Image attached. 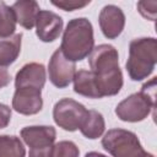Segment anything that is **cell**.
I'll return each mask as SVG.
<instances>
[{
    "mask_svg": "<svg viewBox=\"0 0 157 157\" xmlns=\"http://www.w3.org/2000/svg\"><path fill=\"white\" fill-rule=\"evenodd\" d=\"M91 71L94 74L101 97L115 96L123 87L118 50L109 44H101L88 55Z\"/></svg>",
    "mask_w": 157,
    "mask_h": 157,
    "instance_id": "6da1fadb",
    "label": "cell"
},
{
    "mask_svg": "<svg viewBox=\"0 0 157 157\" xmlns=\"http://www.w3.org/2000/svg\"><path fill=\"white\" fill-rule=\"evenodd\" d=\"M45 83V67L38 63H29L22 66L15 77L16 88H43Z\"/></svg>",
    "mask_w": 157,
    "mask_h": 157,
    "instance_id": "8fae6325",
    "label": "cell"
},
{
    "mask_svg": "<svg viewBox=\"0 0 157 157\" xmlns=\"http://www.w3.org/2000/svg\"><path fill=\"white\" fill-rule=\"evenodd\" d=\"M102 146L113 157H155L141 146L137 136L124 129H112L102 139Z\"/></svg>",
    "mask_w": 157,
    "mask_h": 157,
    "instance_id": "5b68a950",
    "label": "cell"
},
{
    "mask_svg": "<svg viewBox=\"0 0 157 157\" xmlns=\"http://www.w3.org/2000/svg\"><path fill=\"white\" fill-rule=\"evenodd\" d=\"M10 80H11V77H10V74L7 72V70L0 66V88L7 86L10 83Z\"/></svg>",
    "mask_w": 157,
    "mask_h": 157,
    "instance_id": "cb8c5ba5",
    "label": "cell"
},
{
    "mask_svg": "<svg viewBox=\"0 0 157 157\" xmlns=\"http://www.w3.org/2000/svg\"><path fill=\"white\" fill-rule=\"evenodd\" d=\"M78 148L71 141H60L52 146L49 157H78Z\"/></svg>",
    "mask_w": 157,
    "mask_h": 157,
    "instance_id": "d6986e66",
    "label": "cell"
},
{
    "mask_svg": "<svg viewBox=\"0 0 157 157\" xmlns=\"http://www.w3.org/2000/svg\"><path fill=\"white\" fill-rule=\"evenodd\" d=\"M87 109L78 102L71 98H63L55 103L53 109V118L56 125L66 131H75L80 129L86 115Z\"/></svg>",
    "mask_w": 157,
    "mask_h": 157,
    "instance_id": "8992f818",
    "label": "cell"
},
{
    "mask_svg": "<svg viewBox=\"0 0 157 157\" xmlns=\"http://www.w3.org/2000/svg\"><path fill=\"white\" fill-rule=\"evenodd\" d=\"M155 83L156 77L145 83L139 93H134L121 101L117 108L115 114L124 121L136 123L141 121L150 114L151 109H155Z\"/></svg>",
    "mask_w": 157,
    "mask_h": 157,
    "instance_id": "277c9868",
    "label": "cell"
},
{
    "mask_svg": "<svg viewBox=\"0 0 157 157\" xmlns=\"http://www.w3.org/2000/svg\"><path fill=\"white\" fill-rule=\"evenodd\" d=\"M26 150L17 136H0V157H25Z\"/></svg>",
    "mask_w": 157,
    "mask_h": 157,
    "instance_id": "e0dca14e",
    "label": "cell"
},
{
    "mask_svg": "<svg viewBox=\"0 0 157 157\" xmlns=\"http://www.w3.org/2000/svg\"><path fill=\"white\" fill-rule=\"evenodd\" d=\"M63 31V20L52 11L40 10L36 18V33L42 42L55 40Z\"/></svg>",
    "mask_w": 157,
    "mask_h": 157,
    "instance_id": "9c48e42d",
    "label": "cell"
},
{
    "mask_svg": "<svg viewBox=\"0 0 157 157\" xmlns=\"http://www.w3.org/2000/svg\"><path fill=\"white\" fill-rule=\"evenodd\" d=\"M48 74L50 82L58 88L67 87L75 77L76 66L74 61H70L64 56L60 49H56L48 65Z\"/></svg>",
    "mask_w": 157,
    "mask_h": 157,
    "instance_id": "52a82bcc",
    "label": "cell"
},
{
    "mask_svg": "<svg viewBox=\"0 0 157 157\" xmlns=\"http://www.w3.org/2000/svg\"><path fill=\"white\" fill-rule=\"evenodd\" d=\"M16 22H18L23 28L31 29L36 25V18L40 11L39 5L34 0H21L16 1L11 6Z\"/></svg>",
    "mask_w": 157,
    "mask_h": 157,
    "instance_id": "4fadbf2b",
    "label": "cell"
},
{
    "mask_svg": "<svg viewBox=\"0 0 157 157\" xmlns=\"http://www.w3.org/2000/svg\"><path fill=\"white\" fill-rule=\"evenodd\" d=\"M21 137L31 148H47L53 146L56 131L53 126H26L21 130Z\"/></svg>",
    "mask_w": 157,
    "mask_h": 157,
    "instance_id": "7c38bea8",
    "label": "cell"
},
{
    "mask_svg": "<svg viewBox=\"0 0 157 157\" xmlns=\"http://www.w3.org/2000/svg\"><path fill=\"white\" fill-rule=\"evenodd\" d=\"M16 29V18L13 11L4 1H0V37L7 38L13 36Z\"/></svg>",
    "mask_w": 157,
    "mask_h": 157,
    "instance_id": "ac0fdd59",
    "label": "cell"
},
{
    "mask_svg": "<svg viewBox=\"0 0 157 157\" xmlns=\"http://www.w3.org/2000/svg\"><path fill=\"white\" fill-rule=\"evenodd\" d=\"M50 148H52V146L47 147V148H31L28 157H49Z\"/></svg>",
    "mask_w": 157,
    "mask_h": 157,
    "instance_id": "603a6c76",
    "label": "cell"
},
{
    "mask_svg": "<svg viewBox=\"0 0 157 157\" xmlns=\"http://www.w3.org/2000/svg\"><path fill=\"white\" fill-rule=\"evenodd\" d=\"M93 44L92 23L85 17L70 20L64 31L60 45L64 56L74 63L80 61L91 54Z\"/></svg>",
    "mask_w": 157,
    "mask_h": 157,
    "instance_id": "7a4b0ae2",
    "label": "cell"
},
{
    "mask_svg": "<svg viewBox=\"0 0 157 157\" xmlns=\"http://www.w3.org/2000/svg\"><path fill=\"white\" fill-rule=\"evenodd\" d=\"M11 119V109L6 105L0 103V129H4L9 125Z\"/></svg>",
    "mask_w": 157,
    "mask_h": 157,
    "instance_id": "7402d4cb",
    "label": "cell"
},
{
    "mask_svg": "<svg viewBox=\"0 0 157 157\" xmlns=\"http://www.w3.org/2000/svg\"><path fill=\"white\" fill-rule=\"evenodd\" d=\"M43 107L42 91L36 88H16L12 98V108L23 115L37 114Z\"/></svg>",
    "mask_w": 157,
    "mask_h": 157,
    "instance_id": "ba28073f",
    "label": "cell"
},
{
    "mask_svg": "<svg viewBox=\"0 0 157 157\" xmlns=\"http://www.w3.org/2000/svg\"><path fill=\"white\" fill-rule=\"evenodd\" d=\"M85 157H107V156H104L102 153H98V152H88V153H86Z\"/></svg>",
    "mask_w": 157,
    "mask_h": 157,
    "instance_id": "d4e9b609",
    "label": "cell"
},
{
    "mask_svg": "<svg viewBox=\"0 0 157 157\" xmlns=\"http://www.w3.org/2000/svg\"><path fill=\"white\" fill-rule=\"evenodd\" d=\"M52 4L56 7H60L65 11H74L81 7H85L90 4V1H76V0H59V1H52Z\"/></svg>",
    "mask_w": 157,
    "mask_h": 157,
    "instance_id": "44dd1931",
    "label": "cell"
},
{
    "mask_svg": "<svg viewBox=\"0 0 157 157\" xmlns=\"http://www.w3.org/2000/svg\"><path fill=\"white\" fill-rule=\"evenodd\" d=\"M74 91L88 98H102L98 91L96 76L92 71L78 70L74 77Z\"/></svg>",
    "mask_w": 157,
    "mask_h": 157,
    "instance_id": "5bb4252c",
    "label": "cell"
},
{
    "mask_svg": "<svg viewBox=\"0 0 157 157\" xmlns=\"http://www.w3.org/2000/svg\"><path fill=\"white\" fill-rule=\"evenodd\" d=\"M156 9H157V2L156 1H140V2H137L139 12L147 20L155 21Z\"/></svg>",
    "mask_w": 157,
    "mask_h": 157,
    "instance_id": "ffe728a7",
    "label": "cell"
},
{
    "mask_svg": "<svg viewBox=\"0 0 157 157\" xmlns=\"http://www.w3.org/2000/svg\"><path fill=\"white\" fill-rule=\"evenodd\" d=\"M104 128H105V124H104L103 115L97 110L91 109L87 112V115L82 125L80 126V130L85 137L93 140V139H98L103 134Z\"/></svg>",
    "mask_w": 157,
    "mask_h": 157,
    "instance_id": "2e32d148",
    "label": "cell"
},
{
    "mask_svg": "<svg viewBox=\"0 0 157 157\" xmlns=\"http://www.w3.org/2000/svg\"><path fill=\"white\" fill-rule=\"evenodd\" d=\"M157 63V40L155 38H139L130 42L126 70L134 81L147 78Z\"/></svg>",
    "mask_w": 157,
    "mask_h": 157,
    "instance_id": "3957f363",
    "label": "cell"
},
{
    "mask_svg": "<svg viewBox=\"0 0 157 157\" xmlns=\"http://www.w3.org/2000/svg\"><path fill=\"white\" fill-rule=\"evenodd\" d=\"M99 26L103 34L108 39H114L124 29L125 26V15L115 5H107L102 9L99 13Z\"/></svg>",
    "mask_w": 157,
    "mask_h": 157,
    "instance_id": "30bf717a",
    "label": "cell"
},
{
    "mask_svg": "<svg viewBox=\"0 0 157 157\" xmlns=\"http://www.w3.org/2000/svg\"><path fill=\"white\" fill-rule=\"evenodd\" d=\"M21 39H22L21 33L0 39V66L1 67L11 65L17 59L21 52Z\"/></svg>",
    "mask_w": 157,
    "mask_h": 157,
    "instance_id": "9a60e30c",
    "label": "cell"
}]
</instances>
